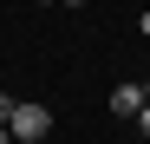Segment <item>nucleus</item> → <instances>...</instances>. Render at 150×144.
<instances>
[{"mask_svg":"<svg viewBox=\"0 0 150 144\" xmlns=\"http://www.w3.org/2000/svg\"><path fill=\"white\" fill-rule=\"evenodd\" d=\"M137 131H144V138H150V105H144V111H137Z\"/></svg>","mask_w":150,"mask_h":144,"instance_id":"4","label":"nucleus"},{"mask_svg":"<svg viewBox=\"0 0 150 144\" xmlns=\"http://www.w3.org/2000/svg\"><path fill=\"white\" fill-rule=\"evenodd\" d=\"M0 144H13V131H7V125H0Z\"/></svg>","mask_w":150,"mask_h":144,"instance_id":"5","label":"nucleus"},{"mask_svg":"<svg viewBox=\"0 0 150 144\" xmlns=\"http://www.w3.org/2000/svg\"><path fill=\"white\" fill-rule=\"evenodd\" d=\"M137 26H144V39H150V13H144V20H137Z\"/></svg>","mask_w":150,"mask_h":144,"instance_id":"6","label":"nucleus"},{"mask_svg":"<svg viewBox=\"0 0 150 144\" xmlns=\"http://www.w3.org/2000/svg\"><path fill=\"white\" fill-rule=\"evenodd\" d=\"M7 131H13L20 144H39L46 131H52V111H46V105H33V98H26V105H13V118H7Z\"/></svg>","mask_w":150,"mask_h":144,"instance_id":"1","label":"nucleus"},{"mask_svg":"<svg viewBox=\"0 0 150 144\" xmlns=\"http://www.w3.org/2000/svg\"><path fill=\"white\" fill-rule=\"evenodd\" d=\"M7 118H13V92H0V125H7Z\"/></svg>","mask_w":150,"mask_h":144,"instance_id":"3","label":"nucleus"},{"mask_svg":"<svg viewBox=\"0 0 150 144\" xmlns=\"http://www.w3.org/2000/svg\"><path fill=\"white\" fill-rule=\"evenodd\" d=\"M144 105H150V85H144Z\"/></svg>","mask_w":150,"mask_h":144,"instance_id":"8","label":"nucleus"},{"mask_svg":"<svg viewBox=\"0 0 150 144\" xmlns=\"http://www.w3.org/2000/svg\"><path fill=\"white\" fill-rule=\"evenodd\" d=\"M111 111H117V118H137V111H144V85H117V92H111Z\"/></svg>","mask_w":150,"mask_h":144,"instance_id":"2","label":"nucleus"},{"mask_svg":"<svg viewBox=\"0 0 150 144\" xmlns=\"http://www.w3.org/2000/svg\"><path fill=\"white\" fill-rule=\"evenodd\" d=\"M65 7H85V0H65Z\"/></svg>","mask_w":150,"mask_h":144,"instance_id":"7","label":"nucleus"},{"mask_svg":"<svg viewBox=\"0 0 150 144\" xmlns=\"http://www.w3.org/2000/svg\"><path fill=\"white\" fill-rule=\"evenodd\" d=\"M39 7H52V0H39Z\"/></svg>","mask_w":150,"mask_h":144,"instance_id":"9","label":"nucleus"}]
</instances>
